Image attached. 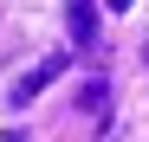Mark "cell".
I'll return each mask as SVG.
<instances>
[{
  "label": "cell",
  "instance_id": "3",
  "mask_svg": "<svg viewBox=\"0 0 149 142\" xmlns=\"http://www.w3.org/2000/svg\"><path fill=\"white\" fill-rule=\"evenodd\" d=\"M84 110H91V116H110V84H104V78L84 84Z\"/></svg>",
  "mask_w": 149,
  "mask_h": 142
},
{
  "label": "cell",
  "instance_id": "4",
  "mask_svg": "<svg viewBox=\"0 0 149 142\" xmlns=\"http://www.w3.org/2000/svg\"><path fill=\"white\" fill-rule=\"evenodd\" d=\"M110 7H117V13H130V7H136V0H110Z\"/></svg>",
  "mask_w": 149,
  "mask_h": 142
},
{
  "label": "cell",
  "instance_id": "5",
  "mask_svg": "<svg viewBox=\"0 0 149 142\" xmlns=\"http://www.w3.org/2000/svg\"><path fill=\"white\" fill-rule=\"evenodd\" d=\"M0 142H26V136H0Z\"/></svg>",
  "mask_w": 149,
  "mask_h": 142
},
{
  "label": "cell",
  "instance_id": "1",
  "mask_svg": "<svg viewBox=\"0 0 149 142\" xmlns=\"http://www.w3.org/2000/svg\"><path fill=\"white\" fill-rule=\"evenodd\" d=\"M58 71H65V52H52V58H39V65L26 71V78H19V84L7 90V103H13V110H19V103H33V97H39V90H45V84H52V78H58Z\"/></svg>",
  "mask_w": 149,
  "mask_h": 142
},
{
  "label": "cell",
  "instance_id": "2",
  "mask_svg": "<svg viewBox=\"0 0 149 142\" xmlns=\"http://www.w3.org/2000/svg\"><path fill=\"white\" fill-rule=\"evenodd\" d=\"M65 32L78 52H91L97 45V0H65Z\"/></svg>",
  "mask_w": 149,
  "mask_h": 142
}]
</instances>
